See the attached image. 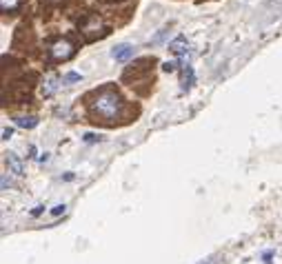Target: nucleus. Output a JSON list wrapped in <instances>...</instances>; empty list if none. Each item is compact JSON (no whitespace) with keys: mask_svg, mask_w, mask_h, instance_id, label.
<instances>
[{"mask_svg":"<svg viewBox=\"0 0 282 264\" xmlns=\"http://www.w3.org/2000/svg\"><path fill=\"white\" fill-rule=\"evenodd\" d=\"M78 80H83L80 73H67V76H65V83H78Z\"/></svg>","mask_w":282,"mask_h":264,"instance_id":"nucleus-13","label":"nucleus"},{"mask_svg":"<svg viewBox=\"0 0 282 264\" xmlns=\"http://www.w3.org/2000/svg\"><path fill=\"white\" fill-rule=\"evenodd\" d=\"M100 140V135L96 133H85V142H98Z\"/></svg>","mask_w":282,"mask_h":264,"instance_id":"nucleus-15","label":"nucleus"},{"mask_svg":"<svg viewBox=\"0 0 282 264\" xmlns=\"http://www.w3.org/2000/svg\"><path fill=\"white\" fill-rule=\"evenodd\" d=\"M16 125L23 127V129H33V127H38V120L33 116H23V118H16Z\"/></svg>","mask_w":282,"mask_h":264,"instance_id":"nucleus-9","label":"nucleus"},{"mask_svg":"<svg viewBox=\"0 0 282 264\" xmlns=\"http://www.w3.org/2000/svg\"><path fill=\"white\" fill-rule=\"evenodd\" d=\"M5 162H7V167H9V171L11 173H16V175H25V162L20 160V155L18 153H5Z\"/></svg>","mask_w":282,"mask_h":264,"instance_id":"nucleus-5","label":"nucleus"},{"mask_svg":"<svg viewBox=\"0 0 282 264\" xmlns=\"http://www.w3.org/2000/svg\"><path fill=\"white\" fill-rule=\"evenodd\" d=\"M43 211H45V207H43V205H38V207L31 211V218H38V215H43Z\"/></svg>","mask_w":282,"mask_h":264,"instance_id":"nucleus-16","label":"nucleus"},{"mask_svg":"<svg viewBox=\"0 0 282 264\" xmlns=\"http://www.w3.org/2000/svg\"><path fill=\"white\" fill-rule=\"evenodd\" d=\"M78 29H80V33H83L87 40L105 38L107 33H109V27L105 25L103 16H98V13H87V16L78 23Z\"/></svg>","mask_w":282,"mask_h":264,"instance_id":"nucleus-3","label":"nucleus"},{"mask_svg":"<svg viewBox=\"0 0 282 264\" xmlns=\"http://www.w3.org/2000/svg\"><path fill=\"white\" fill-rule=\"evenodd\" d=\"M87 113H89L91 123L103 125V127H116L123 123H131L127 100L111 85L100 87V89L91 91L87 96Z\"/></svg>","mask_w":282,"mask_h":264,"instance_id":"nucleus-1","label":"nucleus"},{"mask_svg":"<svg viewBox=\"0 0 282 264\" xmlns=\"http://www.w3.org/2000/svg\"><path fill=\"white\" fill-rule=\"evenodd\" d=\"M187 49V38L185 36H178L176 40H173V43L169 45V51H173V53H178V56H180V53H183Z\"/></svg>","mask_w":282,"mask_h":264,"instance_id":"nucleus-8","label":"nucleus"},{"mask_svg":"<svg viewBox=\"0 0 282 264\" xmlns=\"http://www.w3.org/2000/svg\"><path fill=\"white\" fill-rule=\"evenodd\" d=\"M196 83V73H193V67L187 65L185 67V71H183V91L187 89H191V85Z\"/></svg>","mask_w":282,"mask_h":264,"instance_id":"nucleus-6","label":"nucleus"},{"mask_svg":"<svg viewBox=\"0 0 282 264\" xmlns=\"http://www.w3.org/2000/svg\"><path fill=\"white\" fill-rule=\"evenodd\" d=\"M65 211H67V207H65V205H56V207L51 209V215H56V218H58V215H63Z\"/></svg>","mask_w":282,"mask_h":264,"instance_id":"nucleus-14","label":"nucleus"},{"mask_svg":"<svg viewBox=\"0 0 282 264\" xmlns=\"http://www.w3.org/2000/svg\"><path fill=\"white\" fill-rule=\"evenodd\" d=\"M40 162H49V153H43V155H40Z\"/></svg>","mask_w":282,"mask_h":264,"instance_id":"nucleus-20","label":"nucleus"},{"mask_svg":"<svg viewBox=\"0 0 282 264\" xmlns=\"http://www.w3.org/2000/svg\"><path fill=\"white\" fill-rule=\"evenodd\" d=\"M56 89H58L56 78H49V80H47V83L43 85V96H45V98H49V96H53V93H56Z\"/></svg>","mask_w":282,"mask_h":264,"instance_id":"nucleus-10","label":"nucleus"},{"mask_svg":"<svg viewBox=\"0 0 282 264\" xmlns=\"http://www.w3.org/2000/svg\"><path fill=\"white\" fill-rule=\"evenodd\" d=\"M23 0H0V7H3V13H11V11H18Z\"/></svg>","mask_w":282,"mask_h":264,"instance_id":"nucleus-7","label":"nucleus"},{"mask_svg":"<svg viewBox=\"0 0 282 264\" xmlns=\"http://www.w3.org/2000/svg\"><path fill=\"white\" fill-rule=\"evenodd\" d=\"M180 63H183V60H173V63H165V65H163V69H165V71H176V67H178Z\"/></svg>","mask_w":282,"mask_h":264,"instance_id":"nucleus-12","label":"nucleus"},{"mask_svg":"<svg viewBox=\"0 0 282 264\" xmlns=\"http://www.w3.org/2000/svg\"><path fill=\"white\" fill-rule=\"evenodd\" d=\"M76 56V43L67 36H60V38H53L47 43V63L49 65H56V63H65Z\"/></svg>","mask_w":282,"mask_h":264,"instance_id":"nucleus-2","label":"nucleus"},{"mask_svg":"<svg viewBox=\"0 0 282 264\" xmlns=\"http://www.w3.org/2000/svg\"><path fill=\"white\" fill-rule=\"evenodd\" d=\"M133 51H136V47L129 45V43H123V45H116L111 49V58L116 60V63H125V60H129L133 56Z\"/></svg>","mask_w":282,"mask_h":264,"instance_id":"nucleus-4","label":"nucleus"},{"mask_svg":"<svg viewBox=\"0 0 282 264\" xmlns=\"http://www.w3.org/2000/svg\"><path fill=\"white\" fill-rule=\"evenodd\" d=\"M9 187H11V180L7 178V173H5V175H3V191H7Z\"/></svg>","mask_w":282,"mask_h":264,"instance_id":"nucleus-18","label":"nucleus"},{"mask_svg":"<svg viewBox=\"0 0 282 264\" xmlns=\"http://www.w3.org/2000/svg\"><path fill=\"white\" fill-rule=\"evenodd\" d=\"M11 135H13V129H11V127H5V129H3V140H9Z\"/></svg>","mask_w":282,"mask_h":264,"instance_id":"nucleus-17","label":"nucleus"},{"mask_svg":"<svg viewBox=\"0 0 282 264\" xmlns=\"http://www.w3.org/2000/svg\"><path fill=\"white\" fill-rule=\"evenodd\" d=\"M43 3H47V5H60L63 0H43Z\"/></svg>","mask_w":282,"mask_h":264,"instance_id":"nucleus-19","label":"nucleus"},{"mask_svg":"<svg viewBox=\"0 0 282 264\" xmlns=\"http://www.w3.org/2000/svg\"><path fill=\"white\" fill-rule=\"evenodd\" d=\"M165 36H167V29H160V31L156 33V36L151 38V45H158V43H163V40H165Z\"/></svg>","mask_w":282,"mask_h":264,"instance_id":"nucleus-11","label":"nucleus"}]
</instances>
